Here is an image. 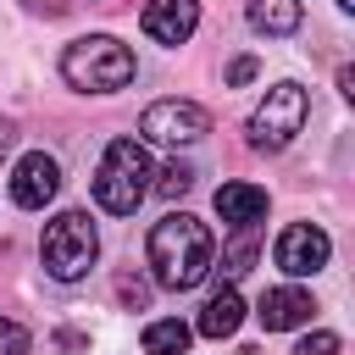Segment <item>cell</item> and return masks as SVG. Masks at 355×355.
Instances as JSON below:
<instances>
[{
  "instance_id": "obj_8",
  "label": "cell",
  "mask_w": 355,
  "mask_h": 355,
  "mask_svg": "<svg viewBox=\"0 0 355 355\" xmlns=\"http://www.w3.org/2000/svg\"><path fill=\"white\" fill-rule=\"evenodd\" d=\"M55 189H61V161L44 155V150H28L17 161V172H11V200L22 211H44L55 200Z\"/></svg>"
},
{
  "instance_id": "obj_14",
  "label": "cell",
  "mask_w": 355,
  "mask_h": 355,
  "mask_svg": "<svg viewBox=\"0 0 355 355\" xmlns=\"http://www.w3.org/2000/svg\"><path fill=\"white\" fill-rule=\"evenodd\" d=\"M189 338H194V327H189V322L161 316V322H150V327H144V355H183V349H189Z\"/></svg>"
},
{
  "instance_id": "obj_2",
  "label": "cell",
  "mask_w": 355,
  "mask_h": 355,
  "mask_svg": "<svg viewBox=\"0 0 355 355\" xmlns=\"http://www.w3.org/2000/svg\"><path fill=\"white\" fill-rule=\"evenodd\" d=\"M133 50L111 33H89V39H72L67 55H61V78L83 94H116L133 83Z\"/></svg>"
},
{
  "instance_id": "obj_7",
  "label": "cell",
  "mask_w": 355,
  "mask_h": 355,
  "mask_svg": "<svg viewBox=\"0 0 355 355\" xmlns=\"http://www.w3.org/2000/svg\"><path fill=\"white\" fill-rule=\"evenodd\" d=\"M327 255H333V244H327V233L311 227V222H288V227L277 233V244H272V261H277L288 277H311V272H322Z\"/></svg>"
},
{
  "instance_id": "obj_6",
  "label": "cell",
  "mask_w": 355,
  "mask_h": 355,
  "mask_svg": "<svg viewBox=\"0 0 355 355\" xmlns=\"http://www.w3.org/2000/svg\"><path fill=\"white\" fill-rule=\"evenodd\" d=\"M139 133H144L139 144H166V150H178V144L205 139V133H211V116H205L194 100H155V105L144 111Z\"/></svg>"
},
{
  "instance_id": "obj_3",
  "label": "cell",
  "mask_w": 355,
  "mask_h": 355,
  "mask_svg": "<svg viewBox=\"0 0 355 355\" xmlns=\"http://www.w3.org/2000/svg\"><path fill=\"white\" fill-rule=\"evenodd\" d=\"M150 150L139 144V139H111L105 144V155H100V172H94V200H100V211H111V216H133L139 211V200L150 194Z\"/></svg>"
},
{
  "instance_id": "obj_9",
  "label": "cell",
  "mask_w": 355,
  "mask_h": 355,
  "mask_svg": "<svg viewBox=\"0 0 355 355\" xmlns=\"http://www.w3.org/2000/svg\"><path fill=\"white\" fill-rule=\"evenodd\" d=\"M139 28L155 39V44H183L194 28H200V6L194 0H150Z\"/></svg>"
},
{
  "instance_id": "obj_20",
  "label": "cell",
  "mask_w": 355,
  "mask_h": 355,
  "mask_svg": "<svg viewBox=\"0 0 355 355\" xmlns=\"http://www.w3.org/2000/svg\"><path fill=\"white\" fill-rule=\"evenodd\" d=\"M11 139H17V128H11V122H6V116H0V155H6V150H11Z\"/></svg>"
},
{
  "instance_id": "obj_13",
  "label": "cell",
  "mask_w": 355,
  "mask_h": 355,
  "mask_svg": "<svg viewBox=\"0 0 355 355\" xmlns=\"http://www.w3.org/2000/svg\"><path fill=\"white\" fill-rule=\"evenodd\" d=\"M250 22L272 39H288L300 28V0H250Z\"/></svg>"
},
{
  "instance_id": "obj_19",
  "label": "cell",
  "mask_w": 355,
  "mask_h": 355,
  "mask_svg": "<svg viewBox=\"0 0 355 355\" xmlns=\"http://www.w3.org/2000/svg\"><path fill=\"white\" fill-rule=\"evenodd\" d=\"M255 72H261V61H255V55H239V61H233V67H227V83H233V89H239V83H250V78H255Z\"/></svg>"
},
{
  "instance_id": "obj_15",
  "label": "cell",
  "mask_w": 355,
  "mask_h": 355,
  "mask_svg": "<svg viewBox=\"0 0 355 355\" xmlns=\"http://www.w3.org/2000/svg\"><path fill=\"white\" fill-rule=\"evenodd\" d=\"M239 239L222 250V266H211V272H222V277H239V272H250V261H255V227H233Z\"/></svg>"
},
{
  "instance_id": "obj_11",
  "label": "cell",
  "mask_w": 355,
  "mask_h": 355,
  "mask_svg": "<svg viewBox=\"0 0 355 355\" xmlns=\"http://www.w3.org/2000/svg\"><path fill=\"white\" fill-rule=\"evenodd\" d=\"M216 216L227 227H255L266 216V189H255V183H222L216 189Z\"/></svg>"
},
{
  "instance_id": "obj_4",
  "label": "cell",
  "mask_w": 355,
  "mask_h": 355,
  "mask_svg": "<svg viewBox=\"0 0 355 355\" xmlns=\"http://www.w3.org/2000/svg\"><path fill=\"white\" fill-rule=\"evenodd\" d=\"M94 255H100V233H94L89 211H61L55 222H44V233H39V261H44V272H50L55 283L89 277Z\"/></svg>"
},
{
  "instance_id": "obj_12",
  "label": "cell",
  "mask_w": 355,
  "mask_h": 355,
  "mask_svg": "<svg viewBox=\"0 0 355 355\" xmlns=\"http://www.w3.org/2000/svg\"><path fill=\"white\" fill-rule=\"evenodd\" d=\"M239 322H244V300H239L233 288H222V294H211V300H205V311H200L194 333H205V338H227V333H239Z\"/></svg>"
},
{
  "instance_id": "obj_10",
  "label": "cell",
  "mask_w": 355,
  "mask_h": 355,
  "mask_svg": "<svg viewBox=\"0 0 355 355\" xmlns=\"http://www.w3.org/2000/svg\"><path fill=\"white\" fill-rule=\"evenodd\" d=\"M311 311H316L311 294L294 288V283H283V288H266V294H261V311H255V316H261L266 333H288V327H305Z\"/></svg>"
},
{
  "instance_id": "obj_16",
  "label": "cell",
  "mask_w": 355,
  "mask_h": 355,
  "mask_svg": "<svg viewBox=\"0 0 355 355\" xmlns=\"http://www.w3.org/2000/svg\"><path fill=\"white\" fill-rule=\"evenodd\" d=\"M189 183H194V172H189L183 161H166V166L155 172V183H150V189H155V194H166V200H178V194H189Z\"/></svg>"
},
{
  "instance_id": "obj_1",
  "label": "cell",
  "mask_w": 355,
  "mask_h": 355,
  "mask_svg": "<svg viewBox=\"0 0 355 355\" xmlns=\"http://www.w3.org/2000/svg\"><path fill=\"white\" fill-rule=\"evenodd\" d=\"M211 266H216V239H211V227L200 216L172 211V216H161L150 227V277L161 288H178L183 294V288L205 283Z\"/></svg>"
},
{
  "instance_id": "obj_18",
  "label": "cell",
  "mask_w": 355,
  "mask_h": 355,
  "mask_svg": "<svg viewBox=\"0 0 355 355\" xmlns=\"http://www.w3.org/2000/svg\"><path fill=\"white\" fill-rule=\"evenodd\" d=\"M22 349H28V327L0 322V355H22Z\"/></svg>"
},
{
  "instance_id": "obj_17",
  "label": "cell",
  "mask_w": 355,
  "mask_h": 355,
  "mask_svg": "<svg viewBox=\"0 0 355 355\" xmlns=\"http://www.w3.org/2000/svg\"><path fill=\"white\" fill-rule=\"evenodd\" d=\"M294 355H338V333H327V327H322V333L300 338V349H294Z\"/></svg>"
},
{
  "instance_id": "obj_5",
  "label": "cell",
  "mask_w": 355,
  "mask_h": 355,
  "mask_svg": "<svg viewBox=\"0 0 355 355\" xmlns=\"http://www.w3.org/2000/svg\"><path fill=\"white\" fill-rule=\"evenodd\" d=\"M305 116H311V94L300 83H272L266 100L250 116V144L255 150H283V144H294V133L305 128Z\"/></svg>"
},
{
  "instance_id": "obj_21",
  "label": "cell",
  "mask_w": 355,
  "mask_h": 355,
  "mask_svg": "<svg viewBox=\"0 0 355 355\" xmlns=\"http://www.w3.org/2000/svg\"><path fill=\"white\" fill-rule=\"evenodd\" d=\"M338 6H344V11H355V0H338Z\"/></svg>"
}]
</instances>
